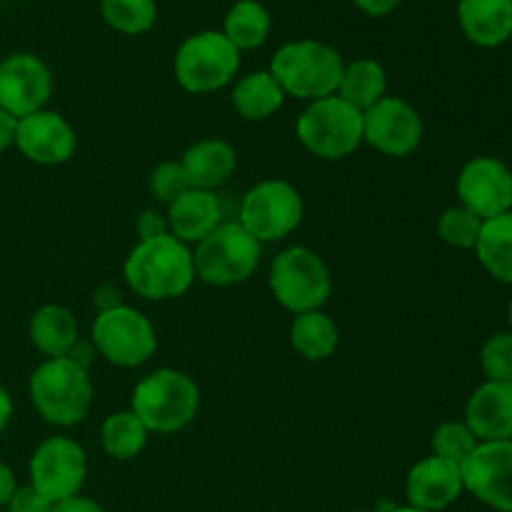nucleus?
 Here are the masks:
<instances>
[{
    "mask_svg": "<svg viewBox=\"0 0 512 512\" xmlns=\"http://www.w3.org/2000/svg\"><path fill=\"white\" fill-rule=\"evenodd\" d=\"M130 290L145 300H173L190 290L195 280V263L190 245L173 235L138 240L123 265Z\"/></svg>",
    "mask_w": 512,
    "mask_h": 512,
    "instance_id": "f257e3e1",
    "label": "nucleus"
},
{
    "mask_svg": "<svg viewBox=\"0 0 512 512\" xmlns=\"http://www.w3.org/2000/svg\"><path fill=\"white\" fill-rule=\"evenodd\" d=\"M343 70V55L333 45L318 40L285 43L270 63V75L278 80L283 93L310 103L338 95Z\"/></svg>",
    "mask_w": 512,
    "mask_h": 512,
    "instance_id": "f03ea898",
    "label": "nucleus"
},
{
    "mask_svg": "<svg viewBox=\"0 0 512 512\" xmlns=\"http://www.w3.org/2000/svg\"><path fill=\"white\" fill-rule=\"evenodd\" d=\"M30 403L40 418L58 428L78 425L93 405V383L88 370L68 358H53L33 370L28 383Z\"/></svg>",
    "mask_w": 512,
    "mask_h": 512,
    "instance_id": "7ed1b4c3",
    "label": "nucleus"
},
{
    "mask_svg": "<svg viewBox=\"0 0 512 512\" xmlns=\"http://www.w3.org/2000/svg\"><path fill=\"white\" fill-rule=\"evenodd\" d=\"M200 408V388L190 375L160 368L145 375L133 390V413L150 433H178L188 428Z\"/></svg>",
    "mask_w": 512,
    "mask_h": 512,
    "instance_id": "20e7f679",
    "label": "nucleus"
},
{
    "mask_svg": "<svg viewBox=\"0 0 512 512\" xmlns=\"http://www.w3.org/2000/svg\"><path fill=\"white\" fill-rule=\"evenodd\" d=\"M295 135L315 158L343 160L363 145V113L340 95L313 100L300 113Z\"/></svg>",
    "mask_w": 512,
    "mask_h": 512,
    "instance_id": "39448f33",
    "label": "nucleus"
},
{
    "mask_svg": "<svg viewBox=\"0 0 512 512\" xmlns=\"http://www.w3.org/2000/svg\"><path fill=\"white\" fill-rule=\"evenodd\" d=\"M263 245L240 223H220L193 250L195 278L215 288L240 285L255 273Z\"/></svg>",
    "mask_w": 512,
    "mask_h": 512,
    "instance_id": "423d86ee",
    "label": "nucleus"
},
{
    "mask_svg": "<svg viewBox=\"0 0 512 512\" xmlns=\"http://www.w3.org/2000/svg\"><path fill=\"white\" fill-rule=\"evenodd\" d=\"M270 290L285 310L295 315L320 310L330 298L333 280L325 260L315 250L295 245L283 250L270 268Z\"/></svg>",
    "mask_w": 512,
    "mask_h": 512,
    "instance_id": "0eeeda50",
    "label": "nucleus"
},
{
    "mask_svg": "<svg viewBox=\"0 0 512 512\" xmlns=\"http://www.w3.org/2000/svg\"><path fill=\"white\" fill-rule=\"evenodd\" d=\"M175 80L188 93H215L235 78L240 50L218 30L190 35L175 53Z\"/></svg>",
    "mask_w": 512,
    "mask_h": 512,
    "instance_id": "6e6552de",
    "label": "nucleus"
},
{
    "mask_svg": "<svg viewBox=\"0 0 512 512\" xmlns=\"http://www.w3.org/2000/svg\"><path fill=\"white\" fill-rule=\"evenodd\" d=\"M90 343L95 353L118 368H138L148 363L158 348L153 323L128 305H115L98 313L90 330Z\"/></svg>",
    "mask_w": 512,
    "mask_h": 512,
    "instance_id": "1a4fd4ad",
    "label": "nucleus"
},
{
    "mask_svg": "<svg viewBox=\"0 0 512 512\" xmlns=\"http://www.w3.org/2000/svg\"><path fill=\"white\" fill-rule=\"evenodd\" d=\"M303 198L288 180H263L245 193L240 203V225L263 243L288 238L303 223Z\"/></svg>",
    "mask_w": 512,
    "mask_h": 512,
    "instance_id": "9d476101",
    "label": "nucleus"
},
{
    "mask_svg": "<svg viewBox=\"0 0 512 512\" xmlns=\"http://www.w3.org/2000/svg\"><path fill=\"white\" fill-rule=\"evenodd\" d=\"M30 485L50 503L80 495L88 478V458L83 445L65 435L45 438L30 458Z\"/></svg>",
    "mask_w": 512,
    "mask_h": 512,
    "instance_id": "9b49d317",
    "label": "nucleus"
},
{
    "mask_svg": "<svg viewBox=\"0 0 512 512\" xmlns=\"http://www.w3.org/2000/svg\"><path fill=\"white\" fill-rule=\"evenodd\" d=\"M425 125L418 110L403 98L385 95L363 113V143L390 158H405L423 143Z\"/></svg>",
    "mask_w": 512,
    "mask_h": 512,
    "instance_id": "f8f14e48",
    "label": "nucleus"
},
{
    "mask_svg": "<svg viewBox=\"0 0 512 512\" xmlns=\"http://www.w3.org/2000/svg\"><path fill=\"white\" fill-rule=\"evenodd\" d=\"M470 495L498 512H512V440L478 443L460 465Z\"/></svg>",
    "mask_w": 512,
    "mask_h": 512,
    "instance_id": "ddd939ff",
    "label": "nucleus"
},
{
    "mask_svg": "<svg viewBox=\"0 0 512 512\" xmlns=\"http://www.w3.org/2000/svg\"><path fill=\"white\" fill-rule=\"evenodd\" d=\"M53 93V73L33 53H13L0 60V108L25 118L45 108Z\"/></svg>",
    "mask_w": 512,
    "mask_h": 512,
    "instance_id": "4468645a",
    "label": "nucleus"
},
{
    "mask_svg": "<svg viewBox=\"0 0 512 512\" xmlns=\"http://www.w3.org/2000/svg\"><path fill=\"white\" fill-rule=\"evenodd\" d=\"M458 198L463 208L490 220L512 210V170L493 155H480L463 165L458 175Z\"/></svg>",
    "mask_w": 512,
    "mask_h": 512,
    "instance_id": "2eb2a0df",
    "label": "nucleus"
},
{
    "mask_svg": "<svg viewBox=\"0 0 512 512\" xmlns=\"http://www.w3.org/2000/svg\"><path fill=\"white\" fill-rule=\"evenodd\" d=\"M15 148L35 165H63L75 155L78 138L63 115L43 108L20 118Z\"/></svg>",
    "mask_w": 512,
    "mask_h": 512,
    "instance_id": "dca6fc26",
    "label": "nucleus"
},
{
    "mask_svg": "<svg viewBox=\"0 0 512 512\" xmlns=\"http://www.w3.org/2000/svg\"><path fill=\"white\" fill-rule=\"evenodd\" d=\"M463 473L458 463L430 455L415 463L405 478V495L410 508L425 512H440L463 495Z\"/></svg>",
    "mask_w": 512,
    "mask_h": 512,
    "instance_id": "f3484780",
    "label": "nucleus"
},
{
    "mask_svg": "<svg viewBox=\"0 0 512 512\" xmlns=\"http://www.w3.org/2000/svg\"><path fill=\"white\" fill-rule=\"evenodd\" d=\"M465 425L480 443L512 440V383L480 385L465 405Z\"/></svg>",
    "mask_w": 512,
    "mask_h": 512,
    "instance_id": "a211bd4d",
    "label": "nucleus"
},
{
    "mask_svg": "<svg viewBox=\"0 0 512 512\" xmlns=\"http://www.w3.org/2000/svg\"><path fill=\"white\" fill-rule=\"evenodd\" d=\"M168 230L185 245H198L223 223V205L210 190L190 188L168 205Z\"/></svg>",
    "mask_w": 512,
    "mask_h": 512,
    "instance_id": "6ab92c4d",
    "label": "nucleus"
},
{
    "mask_svg": "<svg viewBox=\"0 0 512 512\" xmlns=\"http://www.w3.org/2000/svg\"><path fill=\"white\" fill-rule=\"evenodd\" d=\"M458 23L480 48H498L512 38V0H460Z\"/></svg>",
    "mask_w": 512,
    "mask_h": 512,
    "instance_id": "aec40b11",
    "label": "nucleus"
},
{
    "mask_svg": "<svg viewBox=\"0 0 512 512\" xmlns=\"http://www.w3.org/2000/svg\"><path fill=\"white\" fill-rule=\"evenodd\" d=\"M183 168L190 185L198 190H210L228 183L238 168V155L230 143L220 138H203L190 145L183 155Z\"/></svg>",
    "mask_w": 512,
    "mask_h": 512,
    "instance_id": "412c9836",
    "label": "nucleus"
},
{
    "mask_svg": "<svg viewBox=\"0 0 512 512\" xmlns=\"http://www.w3.org/2000/svg\"><path fill=\"white\" fill-rule=\"evenodd\" d=\"M30 343L48 355V360L65 358L78 343V323H75L73 313L63 305H43L33 313L28 325Z\"/></svg>",
    "mask_w": 512,
    "mask_h": 512,
    "instance_id": "4be33fe9",
    "label": "nucleus"
},
{
    "mask_svg": "<svg viewBox=\"0 0 512 512\" xmlns=\"http://www.w3.org/2000/svg\"><path fill=\"white\" fill-rule=\"evenodd\" d=\"M285 103V93L270 70L240 78L233 88V108L245 120H268Z\"/></svg>",
    "mask_w": 512,
    "mask_h": 512,
    "instance_id": "5701e85b",
    "label": "nucleus"
},
{
    "mask_svg": "<svg viewBox=\"0 0 512 512\" xmlns=\"http://www.w3.org/2000/svg\"><path fill=\"white\" fill-rule=\"evenodd\" d=\"M475 255L498 283L512 285V210L485 220Z\"/></svg>",
    "mask_w": 512,
    "mask_h": 512,
    "instance_id": "b1692460",
    "label": "nucleus"
},
{
    "mask_svg": "<svg viewBox=\"0 0 512 512\" xmlns=\"http://www.w3.org/2000/svg\"><path fill=\"white\" fill-rule=\"evenodd\" d=\"M290 343L305 360L318 363L338 350L340 330L330 315H325L323 310H313V313L295 315L293 328H290Z\"/></svg>",
    "mask_w": 512,
    "mask_h": 512,
    "instance_id": "393cba45",
    "label": "nucleus"
},
{
    "mask_svg": "<svg viewBox=\"0 0 512 512\" xmlns=\"http://www.w3.org/2000/svg\"><path fill=\"white\" fill-rule=\"evenodd\" d=\"M385 90H388V75H385L383 65L378 60L360 58L345 65L338 95L345 103H350L360 113H365L378 100L385 98Z\"/></svg>",
    "mask_w": 512,
    "mask_h": 512,
    "instance_id": "a878e982",
    "label": "nucleus"
},
{
    "mask_svg": "<svg viewBox=\"0 0 512 512\" xmlns=\"http://www.w3.org/2000/svg\"><path fill=\"white\" fill-rule=\"evenodd\" d=\"M223 35L243 53L260 48L270 35V13L258 0H238L230 5L223 23Z\"/></svg>",
    "mask_w": 512,
    "mask_h": 512,
    "instance_id": "bb28decb",
    "label": "nucleus"
},
{
    "mask_svg": "<svg viewBox=\"0 0 512 512\" xmlns=\"http://www.w3.org/2000/svg\"><path fill=\"white\" fill-rule=\"evenodd\" d=\"M150 430L133 410H120L105 418L100 428V445L113 460H133L145 450Z\"/></svg>",
    "mask_w": 512,
    "mask_h": 512,
    "instance_id": "cd10ccee",
    "label": "nucleus"
},
{
    "mask_svg": "<svg viewBox=\"0 0 512 512\" xmlns=\"http://www.w3.org/2000/svg\"><path fill=\"white\" fill-rule=\"evenodd\" d=\"M100 15L123 35L148 33L158 18L155 0H100Z\"/></svg>",
    "mask_w": 512,
    "mask_h": 512,
    "instance_id": "c85d7f7f",
    "label": "nucleus"
},
{
    "mask_svg": "<svg viewBox=\"0 0 512 512\" xmlns=\"http://www.w3.org/2000/svg\"><path fill=\"white\" fill-rule=\"evenodd\" d=\"M483 218L470 213L463 205H453V208L443 210L438 218V235L445 245L458 250H475V243L483 230Z\"/></svg>",
    "mask_w": 512,
    "mask_h": 512,
    "instance_id": "c756f323",
    "label": "nucleus"
},
{
    "mask_svg": "<svg viewBox=\"0 0 512 512\" xmlns=\"http://www.w3.org/2000/svg\"><path fill=\"white\" fill-rule=\"evenodd\" d=\"M478 443L480 440L475 438L473 430L465 423H455V420L438 425V428L433 430V438H430L433 455L458 465H463V460L478 448Z\"/></svg>",
    "mask_w": 512,
    "mask_h": 512,
    "instance_id": "7c9ffc66",
    "label": "nucleus"
},
{
    "mask_svg": "<svg viewBox=\"0 0 512 512\" xmlns=\"http://www.w3.org/2000/svg\"><path fill=\"white\" fill-rule=\"evenodd\" d=\"M480 368L493 383H512V333H495L485 340Z\"/></svg>",
    "mask_w": 512,
    "mask_h": 512,
    "instance_id": "2f4dec72",
    "label": "nucleus"
},
{
    "mask_svg": "<svg viewBox=\"0 0 512 512\" xmlns=\"http://www.w3.org/2000/svg\"><path fill=\"white\" fill-rule=\"evenodd\" d=\"M148 188H150V195H153L158 203L170 205L173 200H178L180 195L188 193L193 185H190L188 175H185L183 163H175V160H165V163H160L158 168L150 173Z\"/></svg>",
    "mask_w": 512,
    "mask_h": 512,
    "instance_id": "473e14b6",
    "label": "nucleus"
},
{
    "mask_svg": "<svg viewBox=\"0 0 512 512\" xmlns=\"http://www.w3.org/2000/svg\"><path fill=\"white\" fill-rule=\"evenodd\" d=\"M50 510H53V503H50L43 493H38L33 485H25V488L15 490L8 508H5V512H50Z\"/></svg>",
    "mask_w": 512,
    "mask_h": 512,
    "instance_id": "72a5a7b5",
    "label": "nucleus"
},
{
    "mask_svg": "<svg viewBox=\"0 0 512 512\" xmlns=\"http://www.w3.org/2000/svg\"><path fill=\"white\" fill-rule=\"evenodd\" d=\"M135 233H138L140 240H153L160 238V235H168V220H165V215L155 213V210H143L138 223H135Z\"/></svg>",
    "mask_w": 512,
    "mask_h": 512,
    "instance_id": "f704fd0d",
    "label": "nucleus"
},
{
    "mask_svg": "<svg viewBox=\"0 0 512 512\" xmlns=\"http://www.w3.org/2000/svg\"><path fill=\"white\" fill-rule=\"evenodd\" d=\"M50 512H105L100 508V503H95L93 498H85V495H73V498H65L60 503H53Z\"/></svg>",
    "mask_w": 512,
    "mask_h": 512,
    "instance_id": "c9c22d12",
    "label": "nucleus"
},
{
    "mask_svg": "<svg viewBox=\"0 0 512 512\" xmlns=\"http://www.w3.org/2000/svg\"><path fill=\"white\" fill-rule=\"evenodd\" d=\"M18 123L20 120L15 118L13 113L0 108V153H5L8 148L15 145V135H18Z\"/></svg>",
    "mask_w": 512,
    "mask_h": 512,
    "instance_id": "e433bc0d",
    "label": "nucleus"
},
{
    "mask_svg": "<svg viewBox=\"0 0 512 512\" xmlns=\"http://www.w3.org/2000/svg\"><path fill=\"white\" fill-rule=\"evenodd\" d=\"M355 8L363 10L370 18H383V15L393 13L400 5V0H353Z\"/></svg>",
    "mask_w": 512,
    "mask_h": 512,
    "instance_id": "4c0bfd02",
    "label": "nucleus"
},
{
    "mask_svg": "<svg viewBox=\"0 0 512 512\" xmlns=\"http://www.w3.org/2000/svg\"><path fill=\"white\" fill-rule=\"evenodd\" d=\"M18 490V483H15V473L5 463H0V510L8 508L10 498Z\"/></svg>",
    "mask_w": 512,
    "mask_h": 512,
    "instance_id": "58836bf2",
    "label": "nucleus"
},
{
    "mask_svg": "<svg viewBox=\"0 0 512 512\" xmlns=\"http://www.w3.org/2000/svg\"><path fill=\"white\" fill-rule=\"evenodd\" d=\"M65 358L73 360V363L78 365V368L88 370L90 360L95 358V348H93V343H80V340H78V343L73 345V350H70V353L65 355Z\"/></svg>",
    "mask_w": 512,
    "mask_h": 512,
    "instance_id": "ea45409f",
    "label": "nucleus"
},
{
    "mask_svg": "<svg viewBox=\"0 0 512 512\" xmlns=\"http://www.w3.org/2000/svg\"><path fill=\"white\" fill-rule=\"evenodd\" d=\"M10 418H13V400H10L8 390L0 385V435H3L5 428L10 425Z\"/></svg>",
    "mask_w": 512,
    "mask_h": 512,
    "instance_id": "a19ab883",
    "label": "nucleus"
},
{
    "mask_svg": "<svg viewBox=\"0 0 512 512\" xmlns=\"http://www.w3.org/2000/svg\"><path fill=\"white\" fill-rule=\"evenodd\" d=\"M390 512H425V510H418V508H410V505H408V508H393V510H390Z\"/></svg>",
    "mask_w": 512,
    "mask_h": 512,
    "instance_id": "79ce46f5",
    "label": "nucleus"
},
{
    "mask_svg": "<svg viewBox=\"0 0 512 512\" xmlns=\"http://www.w3.org/2000/svg\"><path fill=\"white\" fill-rule=\"evenodd\" d=\"M508 318H510V333H512V300H510V308H508Z\"/></svg>",
    "mask_w": 512,
    "mask_h": 512,
    "instance_id": "37998d69",
    "label": "nucleus"
},
{
    "mask_svg": "<svg viewBox=\"0 0 512 512\" xmlns=\"http://www.w3.org/2000/svg\"><path fill=\"white\" fill-rule=\"evenodd\" d=\"M350 512H363V510H350Z\"/></svg>",
    "mask_w": 512,
    "mask_h": 512,
    "instance_id": "c03bdc74",
    "label": "nucleus"
},
{
    "mask_svg": "<svg viewBox=\"0 0 512 512\" xmlns=\"http://www.w3.org/2000/svg\"><path fill=\"white\" fill-rule=\"evenodd\" d=\"M0 512H5V510H0Z\"/></svg>",
    "mask_w": 512,
    "mask_h": 512,
    "instance_id": "a18cd8bd",
    "label": "nucleus"
}]
</instances>
